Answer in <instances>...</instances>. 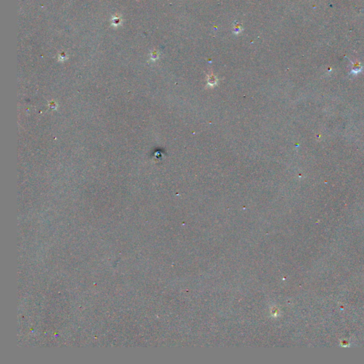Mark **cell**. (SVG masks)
I'll use <instances>...</instances> for the list:
<instances>
[{
	"label": "cell",
	"instance_id": "6da1fadb",
	"mask_svg": "<svg viewBox=\"0 0 364 364\" xmlns=\"http://www.w3.org/2000/svg\"><path fill=\"white\" fill-rule=\"evenodd\" d=\"M242 31H243V29H242V27H241V24H239L238 23L234 24V27H233V33H234L238 34V33H241Z\"/></svg>",
	"mask_w": 364,
	"mask_h": 364
},
{
	"label": "cell",
	"instance_id": "7a4b0ae2",
	"mask_svg": "<svg viewBox=\"0 0 364 364\" xmlns=\"http://www.w3.org/2000/svg\"><path fill=\"white\" fill-rule=\"evenodd\" d=\"M216 82H217V80H216V78H215V76H209V84H212V85H213V84L216 83Z\"/></svg>",
	"mask_w": 364,
	"mask_h": 364
}]
</instances>
